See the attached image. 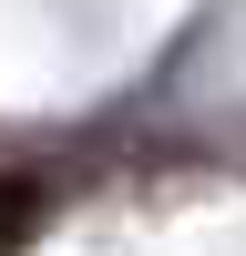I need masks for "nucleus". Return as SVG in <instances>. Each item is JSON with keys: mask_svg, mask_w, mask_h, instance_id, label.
Returning a JSON list of instances; mask_svg holds the SVG:
<instances>
[{"mask_svg": "<svg viewBox=\"0 0 246 256\" xmlns=\"http://www.w3.org/2000/svg\"><path fill=\"white\" fill-rule=\"evenodd\" d=\"M41 236V184L31 174H0V256H20Z\"/></svg>", "mask_w": 246, "mask_h": 256, "instance_id": "1", "label": "nucleus"}]
</instances>
